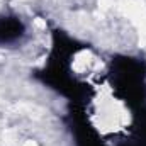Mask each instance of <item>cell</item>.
<instances>
[{
    "mask_svg": "<svg viewBox=\"0 0 146 146\" xmlns=\"http://www.w3.org/2000/svg\"><path fill=\"white\" fill-rule=\"evenodd\" d=\"M29 34L27 22L14 12L0 14V48H17Z\"/></svg>",
    "mask_w": 146,
    "mask_h": 146,
    "instance_id": "1",
    "label": "cell"
}]
</instances>
